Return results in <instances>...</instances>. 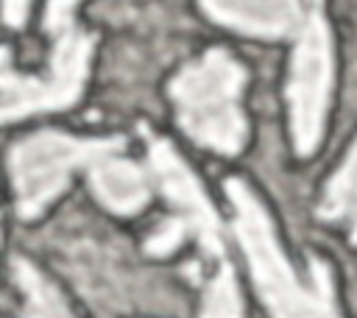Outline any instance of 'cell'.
I'll return each instance as SVG.
<instances>
[{
    "mask_svg": "<svg viewBox=\"0 0 357 318\" xmlns=\"http://www.w3.org/2000/svg\"><path fill=\"white\" fill-rule=\"evenodd\" d=\"M226 195L234 209V234L243 245L254 287L271 318H340L329 268L321 259H310V282H301L290 268L276 240L273 223L254 192L240 179H229Z\"/></svg>",
    "mask_w": 357,
    "mask_h": 318,
    "instance_id": "1",
    "label": "cell"
},
{
    "mask_svg": "<svg viewBox=\"0 0 357 318\" xmlns=\"http://www.w3.org/2000/svg\"><path fill=\"white\" fill-rule=\"evenodd\" d=\"M245 70L223 50L212 47L198 61L178 70L170 81L176 117L187 137L218 153H237L245 142L248 123L240 112Z\"/></svg>",
    "mask_w": 357,
    "mask_h": 318,
    "instance_id": "2",
    "label": "cell"
},
{
    "mask_svg": "<svg viewBox=\"0 0 357 318\" xmlns=\"http://www.w3.org/2000/svg\"><path fill=\"white\" fill-rule=\"evenodd\" d=\"M120 137H70L61 131H42L11 145L8 167L14 184L17 215L22 220L36 218L70 181L78 167H92L98 159L117 153Z\"/></svg>",
    "mask_w": 357,
    "mask_h": 318,
    "instance_id": "3",
    "label": "cell"
},
{
    "mask_svg": "<svg viewBox=\"0 0 357 318\" xmlns=\"http://www.w3.org/2000/svg\"><path fill=\"white\" fill-rule=\"evenodd\" d=\"M329 89H332V39L321 0H310V11L296 33L290 81H287L290 128H293L296 151L301 156H310L321 142Z\"/></svg>",
    "mask_w": 357,
    "mask_h": 318,
    "instance_id": "4",
    "label": "cell"
},
{
    "mask_svg": "<svg viewBox=\"0 0 357 318\" xmlns=\"http://www.w3.org/2000/svg\"><path fill=\"white\" fill-rule=\"evenodd\" d=\"M53 39L56 45L50 53L47 75H39V78L14 73L6 50V61H3V120L6 123L33 112L64 109L75 103V98L81 95L84 78L89 73L95 39L78 31L75 22L56 31Z\"/></svg>",
    "mask_w": 357,
    "mask_h": 318,
    "instance_id": "5",
    "label": "cell"
},
{
    "mask_svg": "<svg viewBox=\"0 0 357 318\" xmlns=\"http://www.w3.org/2000/svg\"><path fill=\"white\" fill-rule=\"evenodd\" d=\"M142 137L148 145V162H151L156 190L167 198V204L173 206V215L187 223L190 234L198 240L206 257H223L220 218L209 204L204 187L198 184L195 173L173 151L170 142H165L162 137H153L148 128H142Z\"/></svg>",
    "mask_w": 357,
    "mask_h": 318,
    "instance_id": "6",
    "label": "cell"
},
{
    "mask_svg": "<svg viewBox=\"0 0 357 318\" xmlns=\"http://www.w3.org/2000/svg\"><path fill=\"white\" fill-rule=\"evenodd\" d=\"M201 6L215 22L265 39L298 33L304 22L298 0H201Z\"/></svg>",
    "mask_w": 357,
    "mask_h": 318,
    "instance_id": "7",
    "label": "cell"
},
{
    "mask_svg": "<svg viewBox=\"0 0 357 318\" xmlns=\"http://www.w3.org/2000/svg\"><path fill=\"white\" fill-rule=\"evenodd\" d=\"M86 170H89V187H92L95 198L109 212L134 215L151 198L148 176L131 159H123L117 153H109V156L98 159L92 167H86Z\"/></svg>",
    "mask_w": 357,
    "mask_h": 318,
    "instance_id": "8",
    "label": "cell"
},
{
    "mask_svg": "<svg viewBox=\"0 0 357 318\" xmlns=\"http://www.w3.org/2000/svg\"><path fill=\"white\" fill-rule=\"evenodd\" d=\"M14 282L22 293V315L25 318H75L64 296L53 287L50 279H45L28 259L14 257L11 259Z\"/></svg>",
    "mask_w": 357,
    "mask_h": 318,
    "instance_id": "9",
    "label": "cell"
},
{
    "mask_svg": "<svg viewBox=\"0 0 357 318\" xmlns=\"http://www.w3.org/2000/svg\"><path fill=\"white\" fill-rule=\"evenodd\" d=\"M318 212L324 220L343 223L349 229V240L357 245V142L351 145L337 173L329 179Z\"/></svg>",
    "mask_w": 357,
    "mask_h": 318,
    "instance_id": "10",
    "label": "cell"
},
{
    "mask_svg": "<svg viewBox=\"0 0 357 318\" xmlns=\"http://www.w3.org/2000/svg\"><path fill=\"white\" fill-rule=\"evenodd\" d=\"M198 318H243V298L229 262H220L215 276L204 285Z\"/></svg>",
    "mask_w": 357,
    "mask_h": 318,
    "instance_id": "11",
    "label": "cell"
},
{
    "mask_svg": "<svg viewBox=\"0 0 357 318\" xmlns=\"http://www.w3.org/2000/svg\"><path fill=\"white\" fill-rule=\"evenodd\" d=\"M187 237H190L187 223L178 220L176 215H170V218H165V220L153 229V234L145 240V251H148L151 257H167V254L176 251Z\"/></svg>",
    "mask_w": 357,
    "mask_h": 318,
    "instance_id": "12",
    "label": "cell"
},
{
    "mask_svg": "<svg viewBox=\"0 0 357 318\" xmlns=\"http://www.w3.org/2000/svg\"><path fill=\"white\" fill-rule=\"evenodd\" d=\"M3 17L8 28H20L28 17V0H3Z\"/></svg>",
    "mask_w": 357,
    "mask_h": 318,
    "instance_id": "13",
    "label": "cell"
}]
</instances>
